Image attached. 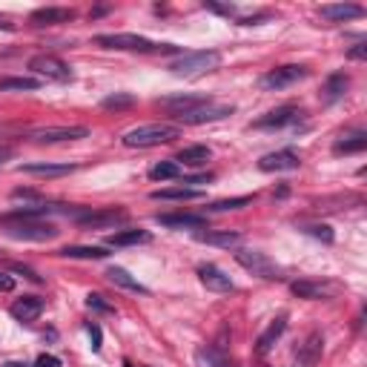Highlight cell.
Here are the masks:
<instances>
[{"mask_svg":"<svg viewBox=\"0 0 367 367\" xmlns=\"http://www.w3.org/2000/svg\"><path fill=\"white\" fill-rule=\"evenodd\" d=\"M290 290L296 292L299 299H310V302H322V299H333L339 292L336 281H292Z\"/></svg>","mask_w":367,"mask_h":367,"instance_id":"10","label":"cell"},{"mask_svg":"<svg viewBox=\"0 0 367 367\" xmlns=\"http://www.w3.org/2000/svg\"><path fill=\"white\" fill-rule=\"evenodd\" d=\"M236 261L247 270V273H253V275H258V278H267V281H275V278H281V267L267 256V253H261V250H236Z\"/></svg>","mask_w":367,"mask_h":367,"instance_id":"4","label":"cell"},{"mask_svg":"<svg viewBox=\"0 0 367 367\" xmlns=\"http://www.w3.org/2000/svg\"><path fill=\"white\" fill-rule=\"evenodd\" d=\"M4 367H32V364H26V361H6Z\"/></svg>","mask_w":367,"mask_h":367,"instance_id":"46","label":"cell"},{"mask_svg":"<svg viewBox=\"0 0 367 367\" xmlns=\"http://www.w3.org/2000/svg\"><path fill=\"white\" fill-rule=\"evenodd\" d=\"M319 15H322L324 21H330V23H344V21L361 18L364 9L356 6V4H324V6L319 9Z\"/></svg>","mask_w":367,"mask_h":367,"instance_id":"20","label":"cell"},{"mask_svg":"<svg viewBox=\"0 0 367 367\" xmlns=\"http://www.w3.org/2000/svg\"><path fill=\"white\" fill-rule=\"evenodd\" d=\"M87 307H92L98 313H112V305H106L104 296H98V292H89V296H87Z\"/></svg>","mask_w":367,"mask_h":367,"instance_id":"36","label":"cell"},{"mask_svg":"<svg viewBox=\"0 0 367 367\" xmlns=\"http://www.w3.org/2000/svg\"><path fill=\"white\" fill-rule=\"evenodd\" d=\"M12 270H15V273H23V275H26L29 281H40V275H38L35 270H29V267H23V264H12Z\"/></svg>","mask_w":367,"mask_h":367,"instance_id":"42","label":"cell"},{"mask_svg":"<svg viewBox=\"0 0 367 367\" xmlns=\"http://www.w3.org/2000/svg\"><path fill=\"white\" fill-rule=\"evenodd\" d=\"M43 299L40 296H23V299H18L12 307H9V313L18 319V322H23V324H29V322H35L40 313H43Z\"/></svg>","mask_w":367,"mask_h":367,"instance_id":"19","label":"cell"},{"mask_svg":"<svg viewBox=\"0 0 367 367\" xmlns=\"http://www.w3.org/2000/svg\"><path fill=\"white\" fill-rule=\"evenodd\" d=\"M347 57H350V60H364V57H367V43H364V40L356 43V46L347 52Z\"/></svg>","mask_w":367,"mask_h":367,"instance_id":"39","label":"cell"},{"mask_svg":"<svg viewBox=\"0 0 367 367\" xmlns=\"http://www.w3.org/2000/svg\"><path fill=\"white\" fill-rule=\"evenodd\" d=\"M150 241H153L150 230H121L106 239L109 247H132V244H150Z\"/></svg>","mask_w":367,"mask_h":367,"instance_id":"25","label":"cell"},{"mask_svg":"<svg viewBox=\"0 0 367 367\" xmlns=\"http://www.w3.org/2000/svg\"><path fill=\"white\" fill-rule=\"evenodd\" d=\"M364 146H367V135L364 132H353L344 141H336L333 143V153L336 155H353V153H361Z\"/></svg>","mask_w":367,"mask_h":367,"instance_id":"29","label":"cell"},{"mask_svg":"<svg viewBox=\"0 0 367 367\" xmlns=\"http://www.w3.org/2000/svg\"><path fill=\"white\" fill-rule=\"evenodd\" d=\"M201 244H212V247H239L241 241V233L239 230H207V233H198L195 236Z\"/></svg>","mask_w":367,"mask_h":367,"instance_id":"23","label":"cell"},{"mask_svg":"<svg viewBox=\"0 0 367 367\" xmlns=\"http://www.w3.org/2000/svg\"><path fill=\"white\" fill-rule=\"evenodd\" d=\"M181 135L178 126L172 124H143V126H135L124 135V143L132 146V150H150V146H161V143H170Z\"/></svg>","mask_w":367,"mask_h":367,"instance_id":"1","label":"cell"},{"mask_svg":"<svg viewBox=\"0 0 367 367\" xmlns=\"http://www.w3.org/2000/svg\"><path fill=\"white\" fill-rule=\"evenodd\" d=\"M6 158H12V150H9V146H0V164H4Z\"/></svg>","mask_w":367,"mask_h":367,"instance_id":"45","label":"cell"},{"mask_svg":"<svg viewBox=\"0 0 367 367\" xmlns=\"http://www.w3.org/2000/svg\"><path fill=\"white\" fill-rule=\"evenodd\" d=\"M0 29H4V32H9V29H12V23H9L6 18H0Z\"/></svg>","mask_w":367,"mask_h":367,"instance_id":"47","label":"cell"},{"mask_svg":"<svg viewBox=\"0 0 367 367\" xmlns=\"http://www.w3.org/2000/svg\"><path fill=\"white\" fill-rule=\"evenodd\" d=\"M322 353H324V339H322V333H310V336L305 339V344H299L296 361H299L302 367H316L319 358H322Z\"/></svg>","mask_w":367,"mask_h":367,"instance_id":"17","label":"cell"},{"mask_svg":"<svg viewBox=\"0 0 367 367\" xmlns=\"http://www.w3.org/2000/svg\"><path fill=\"white\" fill-rule=\"evenodd\" d=\"M129 212L121 209V207H109V209H87L84 215H78L75 221L84 227V230H109V227H118V224H126Z\"/></svg>","mask_w":367,"mask_h":367,"instance_id":"6","label":"cell"},{"mask_svg":"<svg viewBox=\"0 0 367 367\" xmlns=\"http://www.w3.org/2000/svg\"><path fill=\"white\" fill-rule=\"evenodd\" d=\"M75 170V164H49V161H35V164H23L21 172L29 175H43V178H57V175H69Z\"/></svg>","mask_w":367,"mask_h":367,"instance_id":"24","label":"cell"},{"mask_svg":"<svg viewBox=\"0 0 367 367\" xmlns=\"http://www.w3.org/2000/svg\"><path fill=\"white\" fill-rule=\"evenodd\" d=\"M98 46L104 49H115V52H178L170 43H155L143 35H132V32H118V35H98L95 38Z\"/></svg>","mask_w":367,"mask_h":367,"instance_id":"3","label":"cell"},{"mask_svg":"<svg viewBox=\"0 0 367 367\" xmlns=\"http://www.w3.org/2000/svg\"><path fill=\"white\" fill-rule=\"evenodd\" d=\"M307 233H310L313 239H322L324 244H333V239H336L333 230H330L327 224H313V227H307Z\"/></svg>","mask_w":367,"mask_h":367,"instance_id":"35","label":"cell"},{"mask_svg":"<svg viewBox=\"0 0 367 367\" xmlns=\"http://www.w3.org/2000/svg\"><path fill=\"white\" fill-rule=\"evenodd\" d=\"M87 135H89L87 126H43V129L32 132V141H38V143H60V141H81Z\"/></svg>","mask_w":367,"mask_h":367,"instance_id":"11","label":"cell"},{"mask_svg":"<svg viewBox=\"0 0 367 367\" xmlns=\"http://www.w3.org/2000/svg\"><path fill=\"white\" fill-rule=\"evenodd\" d=\"M29 69L35 72V75L46 78V81H57V84L72 81V66L63 63V60L55 57V55H35V57L29 60Z\"/></svg>","mask_w":367,"mask_h":367,"instance_id":"7","label":"cell"},{"mask_svg":"<svg viewBox=\"0 0 367 367\" xmlns=\"http://www.w3.org/2000/svg\"><path fill=\"white\" fill-rule=\"evenodd\" d=\"M305 118V112L299 106H278V109H270L267 115H261L258 121H253L256 129H284V126H292Z\"/></svg>","mask_w":367,"mask_h":367,"instance_id":"8","label":"cell"},{"mask_svg":"<svg viewBox=\"0 0 367 367\" xmlns=\"http://www.w3.org/2000/svg\"><path fill=\"white\" fill-rule=\"evenodd\" d=\"M212 181V175H195V178H184V184H207Z\"/></svg>","mask_w":367,"mask_h":367,"instance_id":"44","label":"cell"},{"mask_svg":"<svg viewBox=\"0 0 367 367\" xmlns=\"http://www.w3.org/2000/svg\"><path fill=\"white\" fill-rule=\"evenodd\" d=\"M347 89H350V78L344 75V72H333V75L324 81V87H322V92H319V98H322V104H324V106H330V104L341 101V98L347 95Z\"/></svg>","mask_w":367,"mask_h":367,"instance_id":"16","label":"cell"},{"mask_svg":"<svg viewBox=\"0 0 367 367\" xmlns=\"http://www.w3.org/2000/svg\"><path fill=\"white\" fill-rule=\"evenodd\" d=\"M178 175H181V164H175V161H161L150 170L153 181H170V178H178Z\"/></svg>","mask_w":367,"mask_h":367,"instance_id":"32","label":"cell"},{"mask_svg":"<svg viewBox=\"0 0 367 367\" xmlns=\"http://www.w3.org/2000/svg\"><path fill=\"white\" fill-rule=\"evenodd\" d=\"M12 287H15V278L6 275V273H0V292H9Z\"/></svg>","mask_w":367,"mask_h":367,"instance_id":"43","label":"cell"},{"mask_svg":"<svg viewBox=\"0 0 367 367\" xmlns=\"http://www.w3.org/2000/svg\"><path fill=\"white\" fill-rule=\"evenodd\" d=\"M207 101H209L207 95H170V98H161L158 106L170 109V112L178 118V115H184V112H190V109H195V106H201V104H207Z\"/></svg>","mask_w":367,"mask_h":367,"instance_id":"22","label":"cell"},{"mask_svg":"<svg viewBox=\"0 0 367 367\" xmlns=\"http://www.w3.org/2000/svg\"><path fill=\"white\" fill-rule=\"evenodd\" d=\"M135 104V98L132 95H126V92H115V95H109V98H104V109H129Z\"/></svg>","mask_w":367,"mask_h":367,"instance_id":"34","label":"cell"},{"mask_svg":"<svg viewBox=\"0 0 367 367\" xmlns=\"http://www.w3.org/2000/svg\"><path fill=\"white\" fill-rule=\"evenodd\" d=\"M106 278L115 284V287H124V290H132V292H141V296H146V292H150V290H146L138 278H132L124 267H109L106 270Z\"/></svg>","mask_w":367,"mask_h":367,"instance_id":"27","label":"cell"},{"mask_svg":"<svg viewBox=\"0 0 367 367\" xmlns=\"http://www.w3.org/2000/svg\"><path fill=\"white\" fill-rule=\"evenodd\" d=\"M221 63V55L215 49H204V52H184L178 55L172 63H170V72L175 78H198V75H207V72L218 69Z\"/></svg>","mask_w":367,"mask_h":367,"instance_id":"2","label":"cell"},{"mask_svg":"<svg viewBox=\"0 0 367 367\" xmlns=\"http://www.w3.org/2000/svg\"><path fill=\"white\" fill-rule=\"evenodd\" d=\"M204 9H209V12H215V15H227V18H233V15H239V9L233 6V4H212V0H207L204 4Z\"/></svg>","mask_w":367,"mask_h":367,"instance_id":"37","label":"cell"},{"mask_svg":"<svg viewBox=\"0 0 367 367\" xmlns=\"http://www.w3.org/2000/svg\"><path fill=\"white\" fill-rule=\"evenodd\" d=\"M38 87V78H0V92H32Z\"/></svg>","mask_w":367,"mask_h":367,"instance_id":"31","label":"cell"},{"mask_svg":"<svg viewBox=\"0 0 367 367\" xmlns=\"http://www.w3.org/2000/svg\"><path fill=\"white\" fill-rule=\"evenodd\" d=\"M253 201H256V195H239V198L215 201V204H209V209H212V212H227V209H241V207H247V204H253Z\"/></svg>","mask_w":367,"mask_h":367,"instance_id":"33","label":"cell"},{"mask_svg":"<svg viewBox=\"0 0 367 367\" xmlns=\"http://www.w3.org/2000/svg\"><path fill=\"white\" fill-rule=\"evenodd\" d=\"M69 21H75V9H66V6H43V9H35L29 18L32 26H57Z\"/></svg>","mask_w":367,"mask_h":367,"instance_id":"14","label":"cell"},{"mask_svg":"<svg viewBox=\"0 0 367 367\" xmlns=\"http://www.w3.org/2000/svg\"><path fill=\"white\" fill-rule=\"evenodd\" d=\"M12 198H15V201H35V204H40V201H43V198H40L38 192H32V190H15V192H12Z\"/></svg>","mask_w":367,"mask_h":367,"instance_id":"38","label":"cell"},{"mask_svg":"<svg viewBox=\"0 0 367 367\" xmlns=\"http://www.w3.org/2000/svg\"><path fill=\"white\" fill-rule=\"evenodd\" d=\"M307 78V66H299V63H287V66H275L270 69L267 75H261L258 87L267 89V92H278V89H287L292 84H299Z\"/></svg>","mask_w":367,"mask_h":367,"instance_id":"5","label":"cell"},{"mask_svg":"<svg viewBox=\"0 0 367 367\" xmlns=\"http://www.w3.org/2000/svg\"><path fill=\"white\" fill-rule=\"evenodd\" d=\"M198 278H201V284L207 287V290H212V292H230L236 284H233V278L221 270V267H215V264H201L198 267Z\"/></svg>","mask_w":367,"mask_h":367,"instance_id":"13","label":"cell"},{"mask_svg":"<svg viewBox=\"0 0 367 367\" xmlns=\"http://www.w3.org/2000/svg\"><path fill=\"white\" fill-rule=\"evenodd\" d=\"M209 158H212L209 146H204V143H195V146H184V150L178 153V158H175V164H187V167H204Z\"/></svg>","mask_w":367,"mask_h":367,"instance_id":"26","label":"cell"},{"mask_svg":"<svg viewBox=\"0 0 367 367\" xmlns=\"http://www.w3.org/2000/svg\"><path fill=\"white\" fill-rule=\"evenodd\" d=\"M126 367H129V364H126Z\"/></svg>","mask_w":367,"mask_h":367,"instance_id":"48","label":"cell"},{"mask_svg":"<svg viewBox=\"0 0 367 367\" xmlns=\"http://www.w3.org/2000/svg\"><path fill=\"white\" fill-rule=\"evenodd\" d=\"M155 221L170 230H204L207 218L204 215H190V212H170V215H155Z\"/></svg>","mask_w":367,"mask_h":367,"instance_id":"15","label":"cell"},{"mask_svg":"<svg viewBox=\"0 0 367 367\" xmlns=\"http://www.w3.org/2000/svg\"><path fill=\"white\" fill-rule=\"evenodd\" d=\"M87 333L92 339V350H101V327L98 324H87Z\"/></svg>","mask_w":367,"mask_h":367,"instance_id":"41","label":"cell"},{"mask_svg":"<svg viewBox=\"0 0 367 367\" xmlns=\"http://www.w3.org/2000/svg\"><path fill=\"white\" fill-rule=\"evenodd\" d=\"M195 364L198 367H239L224 350H218L212 344H204V347L195 350Z\"/></svg>","mask_w":367,"mask_h":367,"instance_id":"21","label":"cell"},{"mask_svg":"<svg viewBox=\"0 0 367 367\" xmlns=\"http://www.w3.org/2000/svg\"><path fill=\"white\" fill-rule=\"evenodd\" d=\"M204 192L201 190H192V187H170V190H155L153 198L155 201H192V198H201Z\"/></svg>","mask_w":367,"mask_h":367,"instance_id":"28","label":"cell"},{"mask_svg":"<svg viewBox=\"0 0 367 367\" xmlns=\"http://www.w3.org/2000/svg\"><path fill=\"white\" fill-rule=\"evenodd\" d=\"M302 167V158L296 150H278V153H267L261 161H258V170L261 172H290V170H299Z\"/></svg>","mask_w":367,"mask_h":367,"instance_id":"12","label":"cell"},{"mask_svg":"<svg viewBox=\"0 0 367 367\" xmlns=\"http://www.w3.org/2000/svg\"><path fill=\"white\" fill-rule=\"evenodd\" d=\"M284 330H287V313L275 316V319L267 324V330L258 336V341H256V350H258V356H267V353L275 347V341L284 336Z\"/></svg>","mask_w":367,"mask_h":367,"instance_id":"18","label":"cell"},{"mask_svg":"<svg viewBox=\"0 0 367 367\" xmlns=\"http://www.w3.org/2000/svg\"><path fill=\"white\" fill-rule=\"evenodd\" d=\"M32 367H60V358H57V356H46V353H43V356H38V361H35Z\"/></svg>","mask_w":367,"mask_h":367,"instance_id":"40","label":"cell"},{"mask_svg":"<svg viewBox=\"0 0 367 367\" xmlns=\"http://www.w3.org/2000/svg\"><path fill=\"white\" fill-rule=\"evenodd\" d=\"M60 256H63V258H84V261H101V258H106L109 253H106L104 247H63V250H60Z\"/></svg>","mask_w":367,"mask_h":367,"instance_id":"30","label":"cell"},{"mask_svg":"<svg viewBox=\"0 0 367 367\" xmlns=\"http://www.w3.org/2000/svg\"><path fill=\"white\" fill-rule=\"evenodd\" d=\"M227 115H233V106L207 101V104H201V106H195V109H190V112L178 115V121H181V124H192V126H195V124H212V121H221V118H227Z\"/></svg>","mask_w":367,"mask_h":367,"instance_id":"9","label":"cell"}]
</instances>
